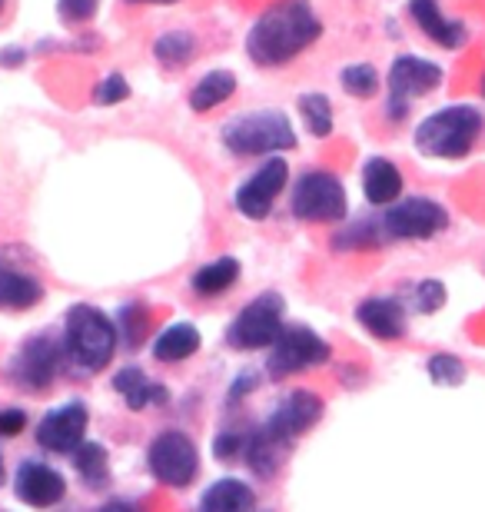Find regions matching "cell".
I'll use <instances>...</instances> for the list:
<instances>
[{
  "instance_id": "1",
  "label": "cell",
  "mask_w": 485,
  "mask_h": 512,
  "mask_svg": "<svg viewBox=\"0 0 485 512\" xmlns=\"http://www.w3.org/2000/svg\"><path fill=\"white\" fill-rule=\"evenodd\" d=\"M323 34V20L306 0H283L263 10L246 34V54L260 67H283Z\"/></svg>"
},
{
  "instance_id": "2",
  "label": "cell",
  "mask_w": 485,
  "mask_h": 512,
  "mask_svg": "<svg viewBox=\"0 0 485 512\" xmlns=\"http://www.w3.org/2000/svg\"><path fill=\"white\" fill-rule=\"evenodd\" d=\"M479 133H482V114L476 107L466 104L442 107L416 127V147L419 153L436 160H462L476 147Z\"/></svg>"
},
{
  "instance_id": "3",
  "label": "cell",
  "mask_w": 485,
  "mask_h": 512,
  "mask_svg": "<svg viewBox=\"0 0 485 512\" xmlns=\"http://www.w3.org/2000/svg\"><path fill=\"white\" fill-rule=\"evenodd\" d=\"M223 147L236 157H263V153H280L296 147V130L290 117L280 110H253V114L233 117L223 127Z\"/></svg>"
},
{
  "instance_id": "4",
  "label": "cell",
  "mask_w": 485,
  "mask_h": 512,
  "mask_svg": "<svg viewBox=\"0 0 485 512\" xmlns=\"http://www.w3.org/2000/svg\"><path fill=\"white\" fill-rule=\"evenodd\" d=\"M117 350V330L97 306L77 303L67 313V353L80 370L97 373Z\"/></svg>"
},
{
  "instance_id": "5",
  "label": "cell",
  "mask_w": 485,
  "mask_h": 512,
  "mask_svg": "<svg viewBox=\"0 0 485 512\" xmlns=\"http://www.w3.org/2000/svg\"><path fill=\"white\" fill-rule=\"evenodd\" d=\"M290 207L299 220L309 223H339L346 217V187L336 173L309 170L296 180Z\"/></svg>"
},
{
  "instance_id": "6",
  "label": "cell",
  "mask_w": 485,
  "mask_h": 512,
  "mask_svg": "<svg viewBox=\"0 0 485 512\" xmlns=\"http://www.w3.org/2000/svg\"><path fill=\"white\" fill-rule=\"evenodd\" d=\"M280 333H283V296L263 293L230 323L226 343L236 346V350H263V346L276 343Z\"/></svg>"
},
{
  "instance_id": "7",
  "label": "cell",
  "mask_w": 485,
  "mask_h": 512,
  "mask_svg": "<svg viewBox=\"0 0 485 512\" xmlns=\"http://www.w3.org/2000/svg\"><path fill=\"white\" fill-rule=\"evenodd\" d=\"M442 84V67L422 57H396L389 67V117L402 120L409 114V100L426 97Z\"/></svg>"
},
{
  "instance_id": "8",
  "label": "cell",
  "mask_w": 485,
  "mask_h": 512,
  "mask_svg": "<svg viewBox=\"0 0 485 512\" xmlns=\"http://www.w3.org/2000/svg\"><path fill=\"white\" fill-rule=\"evenodd\" d=\"M449 227V213L429 197H409L392 203L383 217V233L392 240H432Z\"/></svg>"
},
{
  "instance_id": "9",
  "label": "cell",
  "mask_w": 485,
  "mask_h": 512,
  "mask_svg": "<svg viewBox=\"0 0 485 512\" xmlns=\"http://www.w3.org/2000/svg\"><path fill=\"white\" fill-rule=\"evenodd\" d=\"M196 469H200V453H196L193 439L187 433H160L150 446V473L173 489H183L193 483Z\"/></svg>"
},
{
  "instance_id": "10",
  "label": "cell",
  "mask_w": 485,
  "mask_h": 512,
  "mask_svg": "<svg viewBox=\"0 0 485 512\" xmlns=\"http://www.w3.org/2000/svg\"><path fill=\"white\" fill-rule=\"evenodd\" d=\"M329 360V343L316 336L306 326H290L276 336V350L270 356V376L273 380H286L309 370V366H323Z\"/></svg>"
},
{
  "instance_id": "11",
  "label": "cell",
  "mask_w": 485,
  "mask_h": 512,
  "mask_svg": "<svg viewBox=\"0 0 485 512\" xmlns=\"http://www.w3.org/2000/svg\"><path fill=\"white\" fill-rule=\"evenodd\" d=\"M286 180H290V167H286V160L283 157L266 160L263 167L256 170L240 190H236V197H233L236 210H240L243 217H250V220H266V217H270L276 197L286 190Z\"/></svg>"
},
{
  "instance_id": "12",
  "label": "cell",
  "mask_w": 485,
  "mask_h": 512,
  "mask_svg": "<svg viewBox=\"0 0 485 512\" xmlns=\"http://www.w3.org/2000/svg\"><path fill=\"white\" fill-rule=\"evenodd\" d=\"M319 416H323V399H319L316 393L299 389V393H290L280 406L273 409V416H270V423H266L263 433L270 436L273 443H290V439L303 436L306 429H313L319 423Z\"/></svg>"
},
{
  "instance_id": "13",
  "label": "cell",
  "mask_w": 485,
  "mask_h": 512,
  "mask_svg": "<svg viewBox=\"0 0 485 512\" xmlns=\"http://www.w3.org/2000/svg\"><path fill=\"white\" fill-rule=\"evenodd\" d=\"M87 433V409L80 403H67L47 413L37 426V443L54 453H77Z\"/></svg>"
},
{
  "instance_id": "14",
  "label": "cell",
  "mask_w": 485,
  "mask_h": 512,
  "mask_svg": "<svg viewBox=\"0 0 485 512\" xmlns=\"http://www.w3.org/2000/svg\"><path fill=\"white\" fill-rule=\"evenodd\" d=\"M14 489H17L20 503H27V506H34V509H50V506H57L60 499L67 496L64 476H60L57 469L44 466V463H34V459L17 469Z\"/></svg>"
},
{
  "instance_id": "15",
  "label": "cell",
  "mask_w": 485,
  "mask_h": 512,
  "mask_svg": "<svg viewBox=\"0 0 485 512\" xmlns=\"http://www.w3.org/2000/svg\"><path fill=\"white\" fill-rule=\"evenodd\" d=\"M57 360H60V350L50 336H34L30 343H24V350L17 353L14 366V380L27 389H44L57 373Z\"/></svg>"
},
{
  "instance_id": "16",
  "label": "cell",
  "mask_w": 485,
  "mask_h": 512,
  "mask_svg": "<svg viewBox=\"0 0 485 512\" xmlns=\"http://www.w3.org/2000/svg\"><path fill=\"white\" fill-rule=\"evenodd\" d=\"M356 320L366 333H373L376 340H399L406 333V310L399 300L389 296H373L356 306Z\"/></svg>"
},
{
  "instance_id": "17",
  "label": "cell",
  "mask_w": 485,
  "mask_h": 512,
  "mask_svg": "<svg viewBox=\"0 0 485 512\" xmlns=\"http://www.w3.org/2000/svg\"><path fill=\"white\" fill-rule=\"evenodd\" d=\"M409 14L419 24L422 34L429 40H436L439 47L456 50L466 44V27H462L459 20H449L442 14L439 0H409Z\"/></svg>"
},
{
  "instance_id": "18",
  "label": "cell",
  "mask_w": 485,
  "mask_h": 512,
  "mask_svg": "<svg viewBox=\"0 0 485 512\" xmlns=\"http://www.w3.org/2000/svg\"><path fill=\"white\" fill-rule=\"evenodd\" d=\"M363 193H366L369 203H376V207H389V203H396L399 193H402V173H399L396 163L386 160V157L366 160Z\"/></svg>"
},
{
  "instance_id": "19",
  "label": "cell",
  "mask_w": 485,
  "mask_h": 512,
  "mask_svg": "<svg viewBox=\"0 0 485 512\" xmlns=\"http://www.w3.org/2000/svg\"><path fill=\"white\" fill-rule=\"evenodd\" d=\"M256 496L243 479H220L203 493L200 512H253Z\"/></svg>"
},
{
  "instance_id": "20",
  "label": "cell",
  "mask_w": 485,
  "mask_h": 512,
  "mask_svg": "<svg viewBox=\"0 0 485 512\" xmlns=\"http://www.w3.org/2000/svg\"><path fill=\"white\" fill-rule=\"evenodd\" d=\"M113 389L123 396V403L130 409H143L150 403H163V399H167V389L160 383H150L140 366H123V370L113 376Z\"/></svg>"
},
{
  "instance_id": "21",
  "label": "cell",
  "mask_w": 485,
  "mask_h": 512,
  "mask_svg": "<svg viewBox=\"0 0 485 512\" xmlns=\"http://www.w3.org/2000/svg\"><path fill=\"white\" fill-rule=\"evenodd\" d=\"M236 94V77L230 70H210V74H203L196 80V87L190 90V107L196 114H206V110L226 104Z\"/></svg>"
},
{
  "instance_id": "22",
  "label": "cell",
  "mask_w": 485,
  "mask_h": 512,
  "mask_svg": "<svg viewBox=\"0 0 485 512\" xmlns=\"http://www.w3.org/2000/svg\"><path fill=\"white\" fill-rule=\"evenodd\" d=\"M196 350H200V333H196L193 323H173L157 336V343H153V356H157L160 363H180V360H187V356H193Z\"/></svg>"
},
{
  "instance_id": "23",
  "label": "cell",
  "mask_w": 485,
  "mask_h": 512,
  "mask_svg": "<svg viewBox=\"0 0 485 512\" xmlns=\"http://www.w3.org/2000/svg\"><path fill=\"white\" fill-rule=\"evenodd\" d=\"M40 283L34 276H24V273H14V270H4L0 266V303L10 306V310H30L34 303H40Z\"/></svg>"
},
{
  "instance_id": "24",
  "label": "cell",
  "mask_w": 485,
  "mask_h": 512,
  "mask_svg": "<svg viewBox=\"0 0 485 512\" xmlns=\"http://www.w3.org/2000/svg\"><path fill=\"white\" fill-rule=\"evenodd\" d=\"M236 276H240V263H236L233 256H223V260L206 263V266H200V270L193 273V290L200 296L226 293L236 283Z\"/></svg>"
},
{
  "instance_id": "25",
  "label": "cell",
  "mask_w": 485,
  "mask_h": 512,
  "mask_svg": "<svg viewBox=\"0 0 485 512\" xmlns=\"http://www.w3.org/2000/svg\"><path fill=\"white\" fill-rule=\"evenodd\" d=\"M153 57L163 67H187L196 57V37L190 30H170V34L153 40Z\"/></svg>"
},
{
  "instance_id": "26",
  "label": "cell",
  "mask_w": 485,
  "mask_h": 512,
  "mask_svg": "<svg viewBox=\"0 0 485 512\" xmlns=\"http://www.w3.org/2000/svg\"><path fill=\"white\" fill-rule=\"evenodd\" d=\"M299 114H303L313 137H329L333 133V107H329L326 94H303L299 97Z\"/></svg>"
},
{
  "instance_id": "27",
  "label": "cell",
  "mask_w": 485,
  "mask_h": 512,
  "mask_svg": "<svg viewBox=\"0 0 485 512\" xmlns=\"http://www.w3.org/2000/svg\"><path fill=\"white\" fill-rule=\"evenodd\" d=\"M339 84L353 97H373L379 90V74L373 64H349L343 67V74H339Z\"/></svg>"
},
{
  "instance_id": "28",
  "label": "cell",
  "mask_w": 485,
  "mask_h": 512,
  "mask_svg": "<svg viewBox=\"0 0 485 512\" xmlns=\"http://www.w3.org/2000/svg\"><path fill=\"white\" fill-rule=\"evenodd\" d=\"M426 373L436 386H459L466 380V363L452 353H432L426 363Z\"/></svg>"
},
{
  "instance_id": "29",
  "label": "cell",
  "mask_w": 485,
  "mask_h": 512,
  "mask_svg": "<svg viewBox=\"0 0 485 512\" xmlns=\"http://www.w3.org/2000/svg\"><path fill=\"white\" fill-rule=\"evenodd\" d=\"M74 466L87 483H94V486L103 483V479H107V449L97 443H84L74 453Z\"/></svg>"
},
{
  "instance_id": "30",
  "label": "cell",
  "mask_w": 485,
  "mask_h": 512,
  "mask_svg": "<svg viewBox=\"0 0 485 512\" xmlns=\"http://www.w3.org/2000/svg\"><path fill=\"white\" fill-rule=\"evenodd\" d=\"M412 303H416L419 313H436L446 303V286L439 280H422L412 286Z\"/></svg>"
},
{
  "instance_id": "31",
  "label": "cell",
  "mask_w": 485,
  "mask_h": 512,
  "mask_svg": "<svg viewBox=\"0 0 485 512\" xmlns=\"http://www.w3.org/2000/svg\"><path fill=\"white\" fill-rule=\"evenodd\" d=\"M120 323H123V333H127V343L130 346H140L143 343V333H147L150 326V316L143 310L140 303H127L120 313Z\"/></svg>"
},
{
  "instance_id": "32",
  "label": "cell",
  "mask_w": 485,
  "mask_h": 512,
  "mask_svg": "<svg viewBox=\"0 0 485 512\" xmlns=\"http://www.w3.org/2000/svg\"><path fill=\"white\" fill-rule=\"evenodd\" d=\"M130 97V84L123 80L120 74H110V77H103L97 90H94V104L100 107H113V104H123V100Z\"/></svg>"
},
{
  "instance_id": "33",
  "label": "cell",
  "mask_w": 485,
  "mask_h": 512,
  "mask_svg": "<svg viewBox=\"0 0 485 512\" xmlns=\"http://www.w3.org/2000/svg\"><path fill=\"white\" fill-rule=\"evenodd\" d=\"M376 243H379L376 223H356V227H349L346 233H339L333 240V247L349 250V247H376Z\"/></svg>"
},
{
  "instance_id": "34",
  "label": "cell",
  "mask_w": 485,
  "mask_h": 512,
  "mask_svg": "<svg viewBox=\"0 0 485 512\" xmlns=\"http://www.w3.org/2000/svg\"><path fill=\"white\" fill-rule=\"evenodd\" d=\"M97 7H100V0H57V14L70 27L87 24V20L97 14Z\"/></svg>"
},
{
  "instance_id": "35",
  "label": "cell",
  "mask_w": 485,
  "mask_h": 512,
  "mask_svg": "<svg viewBox=\"0 0 485 512\" xmlns=\"http://www.w3.org/2000/svg\"><path fill=\"white\" fill-rule=\"evenodd\" d=\"M27 426V413L24 409H0V436H17L24 433Z\"/></svg>"
},
{
  "instance_id": "36",
  "label": "cell",
  "mask_w": 485,
  "mask_h": 512,
  "mask_svg": "<svg viewBox=\"0 0 485 512\" xmlns=\"http://www.w3.org/2000/svg\"><path fill=\"white\" fill-rule=\"evenodd\" d=\"M240 446H243V439L240 436H233V433H223L220 439H216V446H213V453L220 456V459H230L240 453Z\"/></svg>"
},
{
  "instance_id": "37",
  "label": "cell",
  "mask_w": 485,
  "mask_h": 512,
  "mask_svg": "<svg viewBox=\"0 0 485 512\" xmlns=\"http://www.w3.org/2000/svg\"><path fill=\"white\" fill-rule=\"evenodd\" d=\"M27 60V50L24 47H7L0 50V67H20Z\"/></svg>"
},
{
  "instance_id": "38",
  "label": "cell",
  "mask_w": 485,
  "mask_h": 512,
  "mask_svg": "<svg viewBox=\"0 0 485 512\" xmlns=\"http://www.w3.org/2000/svg\"><path fill=\"white\" fill-rule=\"evenodd\" d=\"M97 512H133V506H127V503H107V506L97 509Z\"/></svg>"
},
{
  "instance_id": "39",
  "label": "cell",
  "mask_w": 485,
  "mask_h": 512,
  "mask_svg": "<svg viewBox=\"0 0 485 512\" xmlns=\"http://www.w3.org/2000/svg\"><path fill=\"white\" fill-rule=\"evenodd\" d=\"M127 4H180V0H127Z\"/></svg>"
},
{
  "instance_id": "40",
  "label": "cell",
  "mask_w": 485,
  "mask_h": 512,
  "mask_svg": "<svg viewBox=\"0 0 485 512\" xmlns=\"http://www.w3.org/2000/svg\"><path fill=\"white\" fill-rule=\"evenodd\" d=\"M0 483H4V459H0Z\"/></svg>"
},
{
  "instance_id": "41",
  "label": "cell",
  "mask_w": 485,
  "mask_h": 512,
  "mask_svg": "<svg viewBox=\"0 0 485 512\" xmlns=\"http://www.w3.org/2000/svg\"><path fill=\"white\" fill-rule=\"evenodd\" d=\"M482 94H485V80H482Z\"/></svg>"
},
{
  "instance_id": "42",
  "label": "cell",
  "mask_w": 485,
  "mask_h": 512,
  "mask_svg": "<svg viewBox=\"0 0 485 512\" xmlns=\"http://www.w3.org/2000/svg\"><path fill=\"white\" fill-rule=\"evenodd\" d=\"M0 7H4V0H0Z\"/></svg>"
}]
</instances>
